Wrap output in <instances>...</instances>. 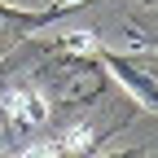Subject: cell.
Masks as SVG:
<instances>
[{
    "mask_svg": "<svg viewBox=\"0 0 158 158\" xmlns=\"http://www.w3.org/2000/svg\"><path fill=\"white\" fill-rule=\"evenodd\" d=\"M48 110H53V101L40 88V79L18 75L0 88V127L5 132H35L48 118Z\"/></svg>",
    "mask_w": 158,
    "mask_h": 158,
    "instance_id": "6da1fadb",
    "label": "cell"
},
{
    "mask_svg": "<svg viewBox=\"0 0 158 158\" xmlns=\"http://www.w3.org/2000/svg\"><path fill=\"white\" fill-rule=\"evenodd\" d=\"M92 57H97V66H106L118 79V84L132 88L136 101H145V106L158 110V57H118V53H110L101 44L92 48Z\"/></svg>",
    "mask_w": 158,
    "mask_h": 158,
    "instance_id": "7a4b0ae2",
    "label": "cell"
},
{
    "mask_svg": "<svg viewBox=\"0 0 158 158\" xmlns=\"http://www.w3.org/2000/svg\"><path fill=\"white\" fill-rule=\"evenodd\" d=\"M70 9H84V0H53L48 9H18V5H0V57H5L18 40H27L31 31H44L48 22L66 18Z\"/></svg>",
    "mask_w": 158,
    "mask_h": 158,
    "instance_id": "3957f363",
    "label": "cell"
},
{
    "mask_svg": "<svg viewBox=\"0 0 158 158\" xmlns=\"http://www.w3.org/2000/svg\"><path fill=\"white\" fill-rule=\"evenodd\" d=\"M114 158H145V154H136V149H123V154H114Z\"/></svg>",
    "mask_w": 158,
    "mask_h": 158,
    "instance_id": "277c9868",
    "label": "cell"
}]
</instances>
